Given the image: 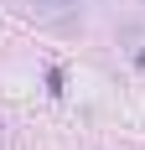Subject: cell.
Masks as SVG:
<instances>
[{"label":"cell","instance_id":"1","mask_svg":"<svg viewBox=\"0 0 145 150\" xmlns=\"http://www.w3.org/2000/svg\"><path fill=\"white\" fill-rule=\"evenodd\" d=\"M78 0H31V11H42V16H57V11H72Z\"/></svg>","mask_w":145,"mask_h":150}]
</instances>
